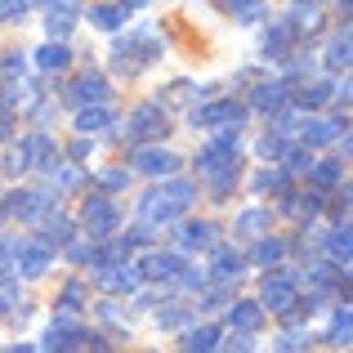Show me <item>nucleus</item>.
Masks as SVG:
<instances>
[{
    "label": "nucleus",
    "mask_w": 353,
    "mask_h": 353,
    "mask_svg": "<svg viewBox=\"0 0 353 353\" xmlns=\"http://www.w3.org/2000/svg\"><path fill=\"white\" fill-rule=\"evenodd\" d=\"M282 255H286V241H282V237H268V233H264V237H255V264L273 268Z\"/></svg>",
    "instance_id": "obj_32"
},
{
    "label": "nucleus",
    "mask_w": 353,
    "mask_h": 353,
    "mask_svg": "<svg viewBox=\"0 0 353 353\" xmlns=\"http://www.w3.org/2000/svg\"><path fill=\"white\" fill-rule=\"evenodd\" d=\"M85 152H90V143H85V139H81V143H72V152H68V157H72V161H81V157H85Z\"/></svg>",
    "instance_id": "obj_51"
},
{
    "label": "nucleus",
    "mask_w": 353,
    "mask_h": 353,
    "mask_svg": "<svg viewBox=\"0 0 353 353\" xmlns=\"http://www.w3.org/2000/svg\"><path fill=\"white\" fill-rule=\"evenodd\" d=\"M45 210H50V192H27V188H18V192H9V201H5V215L9 219H23V224L41 219Z\"/></svg>",
    "instance_id": "obj_11"
},
{
    "label": "nucleus",
    "mask_w": 353,
    "mask_h": 353,
    "mask_svg": "<svg viewBox=\"0 0 353 353\" xmlns=\"http://www.w3.org/2000/svg\"><path fill=\"white\" fill-rule=\"evenodd\" d=\"M72 27H77V0H50V18H45L50 41H63Z\"/></svg>",
    "instance_id": "obj_17"
},
{
    "label": "nucleus",
    "mask_w": 353,
    "mask_h": 353,
    "mask_svg": "<svg viewBox=\"0 0 353 353\" xmlns=\"http://www.w3.org/2000/svg\"><path fill=\"white\" fill-rule=\"evenodd\" d=\"M5 259H9V246H0V268H5Z\"/></svg>",
    "instance_id": "obj_53"
},
{
    "label": "nucleus",
    "mask_w": 353,
    "mask_h": 353,
    "mask_svg": "<svg viewBox=\"0 0 353 353\" xmlns=\"http://www.w3.org/2000/svg\"><path fill=\"white\" fill-rule=\"evenodd\" d=\"M165 108L161 103H143V108H134V112L125 117V139L130 143H152V139H161L165 134Z\"/></svg>",
    "instance_id": "obj_6"
},
{
    "label": "nucleus",
    "mask_w": 353,
    "mask_h": 353,
    "mask_svg": "<svg viewBox=\"0 0 353 353\" xmlns=\"http://www.w3.org/2000/svg\"><path fill=\"white\" fill-rule=\"evenodd\" d=\"M282 143H286V130H273V134H264V139H259V157H264V161H277Z\"/></svg>",
    "instance_id": "obj_40"
},
{
    "label": "nucleus",
    "mask_w": 353,
    "mask_h": 353,
    "mask_svg": "<svg viewBox=\"0 0 353 353\" xmlns=\"http://www.w3.org/2000/svg\"><path fill=\"white\" fill-rule=\"evenodd\" d=\"M5 170L9 174H23V170H32V165H27V148L18 143V148H9V161H5Z\"/></svg>",
    "instance_id": "obj_45"
},
{
    "label": "nucleus",
    "mask_w": 353,
    "mask_h": 353,
    "mask_svg": "<svg viewBox=\"0 0 353 353\" xmlns=\"http://www.w3.org/2000/svg\"><path fill=\"white\" fill-rule=\"evenodd\" d=\"M161 192H165V197H170L179 210H188V206H192V197H197V183H188V179H170V174H165Z\"/></svg>",
    "instance_id": "obj_33"
},
{
    "label": "nucleus",
    "mask_w": 353,
    "mask_h": 353,
    "mask_svg": "<svg viewBox=\"0 0 353 353\" xmlns=\"http://www.w3.org/2000/svg\"><path fill=\"white\" fill-rule=\"evenodd\" d=\"M94 183H99V188H108V192H121L130 183V170H99Z\"/></svg>",
    "instance_id": "obj_39"
},
{
    "label": "nucleus",
    "mask_w": 353,
    "mask_h": 353,
    "mask_svg": "<svg viewBox=\"0 0 353 353\" xmlns=\"http://www.w3.org/2000/svg\"><path fill=\"white\" fill-rule=\"evenodd\" d=\"M327 255H331V264H340V268H349V224H336L327 233Z\"/></svg>",
    "instance_id": "obj_29"
},
{
    "label": "nucleus",
    "mask_w": 353,
    "mask_h": 353,
    "mask_svg": "<svg viewBox=\"0 0 353 353\" xmlns=\"http://www.w3.org/2000/svg\"><path fill=\"white\" fill-rule=\"evenodd\" d=\"M295 5H322V0H295Z\"/></svg>",
    "instance_id": "obj_54"
},
{
    "label": "nucleus",
    "mask_w": 353,
    "mask_h": 353,
    "mask_svg": "<svg viewBox=\"0 0 353 353\" xmlns=\"http://www.w3.org/2000/svg\"><path fill=\"white\" fill-rule=\"evenodd\" d=\"M255 192H291V170H282V165L259 170L255 174Z\"/></svg>",
    "instance_id": "obj_31"
},
{
    "label": "nucleus",
    "mask_w": 353,
    "mask_h": 353,
    "mask_svg": "<svg viewBox=\"0 0 353 353\" xmlns=\"http://www.w3.org/2000/svg\"><path fill=\"white\" fill-rule=\"evenodd\" d=\"M130 161H134V170H143V174H161V179L179 170V157L165 152V148H157V143H139Z\"/></svg>",
    "instance_id": "obj_10"
},
{
    "label": "nucleus",
    "mask_w": 353,
    "mask_h": 353,
    "mask_svg": "<svg viewBox=\"0 0 353 353\" xmlns=\"http://www.w3.org/2000/svg\"><path fill=\"white\" fill-rule=\"evenodd\" d=\"M327 68L331 72H345L349 68V32H340V36H331V45H327Z\"/></svg>",
    "instance_id": "obj_37"
},
{
    "label": "nucleus",
    "mask_w": 353,
    "mask_h": 353,
    "mask_svg": "<svg viewBox=\"0 0 353 353\" xmlns=\"http://www.w3.org/2000/svg\"><path fill=\"white\" fill-rule=\"evenodd\" d=\"M237 170H241V152H237V139L233 134L210 139V143L197 152V174L210 183V197H215V201H224L228 192H233Z\"/></svg>",
    "instance_id": "obj_1"
},
{
    "label": "nucleus",
    "mask_w": 353,
    "mask_h": 353,
    "mask_svg": "<svg viewBox=\"0 0 353 353\" xmlns=\"http://www.w3.org/2000/svg\"><path fill=\"white\" fill-rule=\"evenodd\" d=\"M268 224H273V215H268V210H259V206H255V210H241L233 228H237V233L246 237V241H255V237H264V233H268Z\"/></svg>",
    "instance_id": "obj_25"
},
{
    "label": "nucleus",
    "mask_w": 353,
    "mask_h": 353,
    "mask_svg": "<svg viewBox=\"0 0 353 353\" xmlns=\"http://www.w3.org/2000/svg\"><path fill=\"white\" fill-rule=\"evenodd\" d=\"M331 345H349V304H340V313L331 318Z\"/></svg>",
    "instance_id": "obj_41"
},
{
    "label": "nucleus",
    "mask_w": 353,
    "mask_h": 353,
    "mask_svg": "<svg viewBox=\"0 0 353 353\" xmlns=\"http://www.w3.org/2000/svg\"><path fill=\"white\" fill-rule=\"evenodd\" d=\"M9 259H14L18 273L41 277L45 268L54 264V246H50V241H41V237H23V241H9Z\"/></svg>",
    "instance_id": "obj_5"
},
{
    "label": "nucleus",
    "mask_w": 353,
    "mask_h": 353,
    "mask_svg": "<svg viewBox=\"0 0 353 353\" xmlns=\"http://www.w3.org/2000/svg\"><path fill=\"white\" fill-rule=\"evenodd\" d=\"M27 18V0H0V23H23Z\"/></svg>",
    "instance_id": "obj_43"
},
{
    "label": "nucleus",
    "mask_w": 353,
    "mask_h": 353,
    "mask_svg": "<svg viewBox=\"0 0 353 353\" xmlns=\"http://www.w3.org/2000/svg\"><path fill=\"white\" fill-rule=\"evenodd\" d=\"M295 27H291V18H277L273 27L264 32V59H286V54L295 50Z\"/></svg>",
    "instance_id": "obj_14"
},
{
    "label": "nucleus",
    "mask_w": 353,
    "mask_h": 353,
    "mask_svg": "<svg viewBox=\"0 0 353 353\" xmlns=\"http://www.w3.org/2000/svg\"><path fill=\"white\" fill-rule=\"evenodd\" d=\"M282 197H286L282 210H286L291 219H304V224H309V219L322 210V192H282Z\"/></svg>",
    "instance_id": "obj_24"
},
{
    "label": "nucleus",
    "mask_w": 353,
    "mask_h": 353,
    "mask_svg": "<svg viewBox=\"0 0 353 353\" xmlns=\"http://www.w3.org/2000/svg\"><path fill=\"white\" fill-rule=\"evenodd\" d=\"M18 304H23V295H18L14 282H0V313H14Z\"/></svg>",
    "instance_id": "obj_44"
},
{
    "label": "nucleus",
    "mask_w": 353,
    "mask_h": 353,
    "mask_svg": "<svg viewBox=\"0 0 353 353\" xmlns=\"http://www.w3.org/2000/svg\"><path fill=\"white\" fill-rule=\"evenodd\" d=\"M81 300H85V282H68V286L59 291V300H54V304H59V313H72V318H77V313L85 309Z\"/></svg>",
    "instance_id": "obj_36"
},
{
    "label": "nucleus",
    "mask_w": 353,
    "mask_h": 353,
    "mask_svg": "<svg viewBox=\"0 0 353 353\" xmlns=\"http://www.w3.org/2000/svg\"><path fill=\"white\" fill-rule=\"evenodd\" d=\"M139 215H143V224H170V219L179 215V206H174L161 188H152L143 201H139Z\"/></svg>",
    "instance_id": "obj_18"
},
{
    "label": "nucleus",
    "mask_w": 353,
    "mask_h": 353,
    "mask_svg": "<svg viewBox=\"0 0 353 353\" xmlns=\"http://www.w3.org/2000/svg\"><path fill=\"white\" fill-rule=\"evenodd\" d=\"M36 99V90L27 85V81H9L5 90H0V112H14V108H27Z\"/></svg>",
    "instance_id": "obj_28"
},
{
    "label": "nucleus",
    "mask_w": 353,
    "mask_h": 353,
    "mask_svg": "<svg viewBox=\"0 0 353 353\" xmlns=\"http://www.w3.org/2000/svg\"><path fill=\"white\" fill-rule=\"evenodd\" d=\"M219 304H224V291H210V295H206V304H201V309H219Z\"/></svg>",
    "instance_id": "obj_50"
},
{
    "label": "nucleus",
    "mask_w": 353,
    "mask_h": 353,
    "mask_svg": "<svg viewBox=\"0 0 353 353\" xmlns=\"http://www.w3.org/2000/svg\"><path fill=\"white\" fill-rule=\"evenodd\" d=\"M179 268H183V255H174V250H157V255L143 259V268H139V273H143L148 282H170Z\"/></svg>",
    "instance_id": "obj_19"
},
{
    "label": "nucleus",
    "mask_w": 353,
    "mask_h": 353,
    "mask_svg": "<svg viewBox=\"0 0 353 353\" xmlns=\"http://www.w3.org/2000/svg\"><path fill=\"white\" fill-rule=\"evenodd\" d=\"M41 241H50V246H68V241H72V219H63V215L45 219V237Z\"/></svg>",
    "instance_id": "obj_38"
},
{
    "label": "nucleus",
    "mask_w": 353,
    "mask_h": 353,
    "mask_svg": "<svg viewBox=\"0 0 353 353\" xmlns=\"http://www.w3.org/2000/svg\"><path fill=\"white\" fill-rule=\"evenodd\" d=\"M23 148H27V165H41V170L54 174V165H59V148H54L50 134H41V130H36L32 139H23Z\"/></svg>",
    "instance_id": "obj_20"
},
{
    "label": "nucleus",
    "mask_w": 353,
    "mask_h": 353,
    "mask_svg": "<svg viewBox=\"0 0 353 353\" xmlns=\"http://www.w3.org/2000/svg\"><path fill=\"white\" fill-rule=\"evenodd\" d=\"M9 139V112H0V143Z\"/></svg>",
    "instance_id": "obj_52"
},
{
    "label": "nucleus",
    "mask_w": 353,
    "mask_h": 353,
    "mask_svg": "<svg viewBox=\"0 0 353 353\" xmlns=\"http://www.w3.org/2000/svg\"><path fill=\"white\" fill-rule=\"evenodd\" d=\"M103 99H108V81L99 77V72L81 77L77 85L68 90V103H77V108H85V103H103Z\"/></svg>",
    "instance_id": "obj_22"
},
{
    "label": "nucleus",
    "mask_w": 353,
    "mask_h": 353,
    "mask_svg": "<svg viewBox=\"0 0 353 353\" xmlns=\"http://www.w3.org/2000/svg\"><path fill=\"white\" fill-rule=\"evenodd\" d=\"M304 345H309V336H295V331L277 340V349H304Z\"/></svg>",
    "instance_id": "obj_48"
},
{
    "label": "nucleus",
    "mask_w": 353,
    "mask_h": 353,
    "mask_svg": "<svg viewBox=\"0 0 353 353\" xmlns=\"http://www.w3.org/2000/svg\"><path fill=\"white\" fill-rule=\"evenodd\" d=\"M241 121H246V108L233 103V99H215V103H206V108H192V125L219 130V134H237Z\"/></svg>",
    "instance_id": "obj_4"
},
{
    "label": "nucleus",
    "mask_w": 353,
    "mask_h": 353,
    "mask_svg": "<svg viewBox=\"0 0 353 353\" xmlns=\"http://www.w3.org/2000/svg\"><path fill=\"white\" fill-rule=\"evenodd\" d=\"M228 327L255 336V331L264 327V304H255V300H233V309H228Z\"/></svg>",
    "instance_id": "obj_16"
},
{
    "label": "nucleus",
    "mask_w": 353,
    "mask_h": 353,
    "mask_svg": "<svg viewBox=\"0 0 353 353\" xmlns=\"http://www.w3.org/2000/svg\"><path fill=\"white\" fill-rule=\"evenodd\" d=\"M304 174L313 179V188H336V183L345 179V165H340V161H313Z\"/></svg>",
    "instance_id": "obj_30"
},
{
    "label": "nucleus",
    "mask_w": 353,
    "mask_h": 353,
    "mask_svg": "<svg viewBox=\"0 0 353 353\" xmlns=\"http://www.w3.org/2000/svg\"><path fill=\"white\" fill-rule=\"evenodd\" d=\"M125 14H130V5H90V23L99 27V32H121V27H125Z\"/></svg>",
    "instance_id": "obj_23"
},
{
    "label": "nucleus",
    "mask_w": 353,
    "mask_h": 353,
    "mask_svg": "<svg viewBox=\"0 0 353 353\" xmlns=\"http://www.w3.org/2000/svg\"><path fill=\"white\" fill-rule=\"evenodd\" d=\"M224 345H228V349H250V340H246V331H241V336H228Z\"/></svg>",
    "instance_id": "obj_49"
},
{
    "label": "nucleus",
    "mask_w": 353,
    "mask_h": 353,
    "mask_svg": "<svg viewBox=\"0 0 353 353\" xmlns=\"http://www.w3.org/2000/svg\"><path fill=\"white\" fill-rule=\"evenodd\" d=\"M259 304H264V313H291L300 304V277L273 264V273L264 277V291H259Z\"/></svg>",
    "instance_id": "obj_3"
},
{
    "label": "nucleus",
    "mask_w": 353,
    "mask_h": 353,
    "mask_svg": "<svg viewBox=\"0 0 353 353\" xmlns=\"http://www.w3.org/2000/svg\"><path fill=\"white\" fill-rule=\"evenodd\" d=\"M241 268H246V255L233 246H210V277L215 282H233L241 277Z\"/></svg>",
    "instance_id": "obj_13"
},
{
    "label": "nucleus",
    "mask_w": 353,
    "mask_h": 353,
    "mask_svg": "<svg viewBox=\"0 0 353 353\" xmlns=\"http://www.w3.org/2000/svg\"><path fill=\"white\" fill-rule=\"evenodd\" d=\"M183 318H188V309H165V313H157V322H161V327H179Z\"/></svg>",
    "instance_id": "obj_47"
},
{
    "label": "nucleus",
    "mask_w": 353,
    "mask_h": 353,
    "mask_svg": "<svg viewBox=\"0 0 353 353\" xmlns=\"http://www.w3.org/2000/svg\"><path fill=\"white\" fill-rule=\"evenodd\" d=\"M117 224H121V215H117V206L108 197H85V210H81V228H85V237L90 241H108L117 233Z\"/></svg>",
    "instance_id": "obj_7"
},
{
    "label": "nucleus",
    "mask_w": 353,
    "mask_h": 353,
    "mask_svg": "<svg viewBox=\"0 0 353 353\" xmlns=\"http://www.w3.org/2000/svg\"><path fill=\"white\" fill-rule=\"evenodd\" d=\"M183 349H219V327H192V331H183V340H179Z\"/></svg>",
    "instance_id": "obj_35"
},
{
    "label": "nucleus",
    "mask_w": 353,
    "mask_h": 353,
    "mask_svg": "<svg viewBox=\"0 0 353 353\" xmlns=\"http://www.w3.org/2000/svg\"><path fill=\"white\" fill-rule=\"evenodd\" d=\"M250 103L259 112H277L282 103H291V81H264V85L250 90Z\"/></svg>",
    "instance_id": "obj_15"
},
{
    "label": "nucleus",
    "mask_w": 353,
    "mask_h": 353,
    "mask_svg": "<svg viewBox=\"0 0 353 353\" xmlns=\"http://www.w3.org/2000/svg\"><path fill=\"white\" fill-rule=\"evenodd\" d=\"M215 233H219L215 224H206V219H192V224L179 228V250H210V246L219 241Z\"/></svg>",
    "instance_id": "obj_21"
},
{
    "label": "nucleus",
    "mask_w": 353,
    "mask_h": 353,
    "mask_svg": "<svg viewBox=\"0 0 353 353\" xmlns=\"http://www.w3.org/2000/svg\"><path fill=\"white\" fill-rule=\"evenodd\" d=\"M157 54H161V41L157 36H125V41H117L112 50V68L121 77H139V72L148 68V63H157Z\"/></svg>",
    "instance_id": "obj_2"
},
{
    "label": "nucleus",
    "mask_w": 353,
    "mask_h": 353,
    "mask_svg": "<svg viewBox=\"0 0 353 353\" xmlns=\"http://www.w3.org/2000/svg\"><path fill=\"white\" fill-rule=\"evenodd\" d=\"M139 282H143V273H139L130 259H117V264H94V286H99V291L121 295V291H134Z\"/></svg>",
    "instance_id": "obj_8"
},
{
    "label": "nucleus",
    "mask_w": 353,
    "mask_h": 353,
    "mask_svg": "<svg viewBox=\"0 0 353 353\" xmlns=\"http://www.w3.org/2000/svg\"><path fill=\"white\" fill-rule=\"evenodd\" d=\"M345 134V121H322V117H304L300 121V143L304 148H322L331 143V139Z\"/></svg>",
    "instance_id": "obj_12"
},
{
    "label": "nucleus",
    "mask_w": 353,
    "mask_h": 353,
    "mask_svg": "<svg viewBox=\"0 0 353 353\" xmlns=\"http://www.w3.org/2000/svg\"><path fill=\"white\" fill-rule=\"evenodd\" d=\"M327 99H336V85H331V81H313V85L300 90V94H291V103L295 108H322Z\"/></svg>",
    "instance_id": "obj_27"
},
{
    "label": "nucleus",
    "mask_w": 353,
    "mask_h": 353,
    "mask_svg": "<svg viewBox=\"0 0 353 353\" xmlns=\"http://www.w3.org/2000/svg\"><path fill=\"white\" fill-rule=\"evenodd\" d=\"M224 9H233V14H241V23H255L259 18V0H219Z\"/></svg>",
    "instance_id": "obj_42"
},
{
    "label": "nucleus",
    "mask_w": 353,
    "mask_h": 353,
    "mask_svg": "<svg viewBox=\"0 0 353 353\" xmlns=\"http://www.w3.org/2000/svg\"><path fill=\"white\" fill-rule=\"evenodd\" d=\"M121 5H139V0H121Z\"/></svg>",
    "instance_id": "obj_55"
},
{
    "label": "nucleus",
    "mask_w": 353,
    "mask_h": 353,
    "mask_svg": "<svg viewBox=\"0 0 353 353\" xmlns=\"http://www.w3.org/2000/svg\"><path fill=\"white\" fill-rule=\"evenodd\" d=\"M68 59H72V54H68V45H63V41H50L45 50H36V63H41L45 72H63V68H68Z\"/></svg>",
    "instance_id": "obj_34"
},
{
    "label": "nucleus",
    "mask_w": 353,
    "mask_h": 353,
    "mask_svg": "<svg viewBox=\"0 0 353 353\" xmlns=\"http://www.w3.org/2000/svg\"><path fill=\"white\" fill-rule=\"evenodd\" d=\"M0 72H5V77H14V72L23 77V54H18V50H9L5 59H0Z\"/></svg>",
    "instance_id": "obj_46"
},
{
    "label": "nucleus",
    "mask_w": 353,
    "mask_h": 353,
    "mask_svg": "<svg viewBox=\"0 0 353 353\" xmlns=\"http://www.w3.org/2000/svg\"><path fill=\"white\" fill-rule=\"evenodd\" d=\"M45 349H90V331L81 327L72 313H63V318H54L50 331H45Z\"/></svg>",
    "instance_id": "obj_9"
},
{
    "label": "nucleus",
    "mask_w": 353,
    "mask_h": 353,
    "mask_svg": "<svg viewBox=\"0 0 353 353\" xmlns=\"http://www.w3.org/2000/svg\"><path fill=\"white\" fill-rule=\"evenodd\" d=\"M103 125H112V112H108L103 103H85L77 112V130H81V134H99Z\"/></svg>",
    "instance_id": "obj_26"
}]
</instances>
